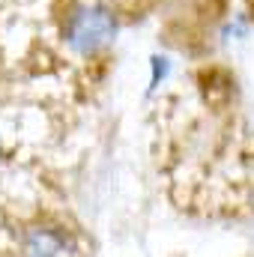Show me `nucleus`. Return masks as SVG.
<instances>
[{"label":"nucleus","instance_id":"obj_1","mask_svg":"<svg viewBox=\"0 0 254 257\" xmlns=\"http://www.w3.org/2000/svg\"><path fill=\"white\" fill-rule=\"evenodd\" d=\"M117 15L102 3H78L63 24V42L81 57L105 51L117 39Z\"/></svg>","mask_w":254,"mask_h":257},{"label":"nucleus","instance_id":"obj_2","mask_svg":"<svg viewBox=\"0 0 254 257\" xmlns=\"http://www.w3.org/2000/svg\"><path fill=\"white\" fill-rule=\"evenodd\" d=\"M21 257H75V248L63 233L51 227H33L21 239Z\"/></svg>","mask_w":254,"mask_h":257},{"label":"nucleus","instance_id":"obj_3","mask_svg":"<svg viewBox=\"0 0 254 257\" xmlns=\"http://www.w3.org/2000/svg\"><path fill=\"white\" fill-rule=\"evenodd\" d=\"M150 63H153V81H150V90H156V87H159V81H165V78H168V72H171V60L156 54Z\"/></svg>","mask_w":254,"mask_h":257}]
</instances>
